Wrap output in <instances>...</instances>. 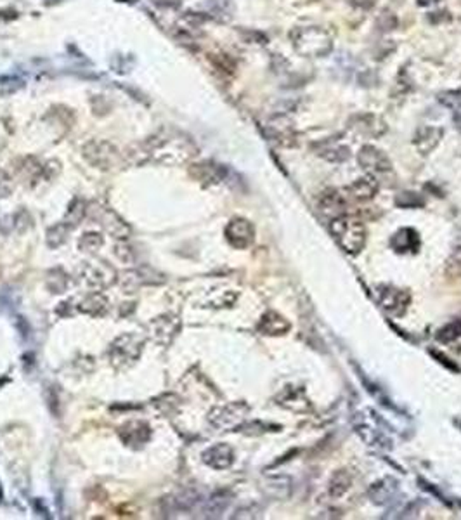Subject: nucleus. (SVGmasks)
I'll use <instances>...</instances> for the list:
<instances>
[{
    "label": "nucleus",
    "mask_w": 461,
    "mask_h": 520,
    "mask_svg": "<svg viewBox=\"0 0 461 520\" xmlns=\"http://www.w3.org/2000/svg\"><path fill=\"white\" fill-rule=\"evenodd\" d=\"M139 161L158 165H179L196 155V146L188 135L177 131H160L139 146Z\"/></svg>",
    "instance_id": "nucleus-1"
},
{
    "label": "nucleus",
    "mask_w": 461,
    "mask_h": 520,
    "mask_svg": "<svg viewBox=\"0 0 461 520\" xmlns=\"http://www.w3.org/2000/svg\"><path fill=\"white\" fill-rule=\"evenodd\" d=\"M290 38L302 58H324L333 51V36L321 26H298L291 32Z\"/></svg>",
    "instance_id": "nucleus-2"
},
{
    "label": "nucleus",
    "mask_w": 461,
    "mask_h": 520,
    "mask_svg": "<svg viewBox=\"0 0 461 520\" xmlns=\"http://www.w3.org/2000/svg\"><path fill=\"white\" fill-rule=\"evenodd\" d=\"M330 233L335 241L340 245L341 250H345L347 253H359L366 245V227L356 217L340 215V217L331 218Z\"/></svg>",
    "instance_id": "nucleus-3"
},
{
    "label": "nucleus",
    "mask_w": 461,
    "mask_h": 520,
    "mask_svg": "<svg viewBox=\"0 0 461 520\" xmlns=\"http://www.w3.org/2000/svg\"><path fill=\"white\" fill-rule=\"evenodd\" d=\"M146 339L137 333H124L117 337L108 347L109 364L117 371H125L134 366L144 350Z\"/></svg>",
    "instance_id": "nucleus-4"
},
{
    "label": "nucleus",
    "mask_w": 461,
    "mask_h": 520,
    "mask_svg": "<svg viewBox=\"0 0 461 520\" xmlns=\"http://www.w3.org/2000/svg\"><path fill=\"white\" fill-rule=\"evenodd\" d=\"M118 274L104 260H87L76 271V281L84 286L101 291L117 283Z\"/></svg>",
    "instance_id": "nucleus-5"
},
{
    "label": "nucleus",
    "mask_w": 461,
    "mask_h": 520,
    "mask_svg": "<svg viewBox=\"0 0 461 520\" xmlns=\"http://www.w3.org/2000/svg\"><path fill=\"white\" fill-rule=\"evenodd\" d=\"M87 214L99 226L117 240H127L131 236V226L118 214L102 205H87Z\"/></svg>",
    "instance_id": "nucleus-6"
},
{
    "label": "nucleus",
    "mask_w": 461,
    "mask_h": 520,
    "mask_svg": "<svg viewBox=\"0 0 461 520\" xmlns=\"http://www.w3.org/2000/svg\"><path fill=\"white\" fill-rule=\"evenodd\" d=\"M117 281L120 283L122 290H125V293H134L142 286H151V284L157 286V284L165 283V276L153 267L141 266L137 269L124 271Z\"/></svg>",
    "instance_id": "nucleus-7"
},
{
    "label": "nucleus",
    "mask_w": 461,
    "mask_h": 520,
    "mask_svg": "<svg viewBox=\"0 0 461 520\" xmlns=\"http://www.w3.org/2000/svg\"><path fill=\"white\" fill-rule=\"evenodd\" d=\"M84 158L101 170H109V168L117 167V163L120 161V153L111 142L91 141L84 146Z\"/></svg>",
    "instance_id": "nucleus-8"
},
{
    "label": "nucleus",
    "mask_w": 461,
    "mask_h": 520,
    "mask_svg": "<svg viewBox=\"0 0 461 520\" xmlns=\"http://www.w3.org/2000/svg\"><path fill=\"white\" fill-rule=\"evenodd\" d=\"M181 331V317L175 314H161L148 323V335L160 346H170Z\"/></svg>",
    "instance_id": "nucleus-9"
},
{
    "label": "nucleus",
    "mask_w": 461,
    "mask_h": 520,
    "mask_svg": "<svg viewBox=\"0 0 461 520\" xmlns=\"http://www.w3.org/2000/svg\"><path fill=\"white\" fill-rule=\"evenodd\" d=\"M248 411H250V407L245 403H231L225 406L214 407L208 415V420L217 429H234V427L238 429L243 423Z\"/></svg>",
    "instance_id": "nucleus-10"
},
{
    "label": "nucleus",
    "mask_w": 461,
    "mask_h": 520,
    "mask_svg": "<svg viewBox=\"0 0 461 520\" xmlns=\"http://www.w3.org/2000/svg\"><path fill=\"white\" fill-rule=\"evenodd\" d=\"M378 302H380L381 309L385 310L389 316L401 317L406 313L407 306H409V293L387 284V286H380V291H378Z\"/></svg>",
    "instance_id": "nucleus-11"
},
{
    "label": "nucleus",
    "mask_w": 461,
    "mask_h": 520,
    "mask_svg": "<svg viewBox=\"0 0 461 520\" xmlns=\"http://www.w3.org/2000/svg\"><path fill=\"white\" fill-rule=\"evenodd\" d=\"M225 240L233 248L245 250L250 247L255 240V227L247 218L236 217L225 226Z\"/></svg>",
    "instance_id": "nucleus-12"
},
{
    "label": "nucleus",
    "mask_w": 461,
    "mask_h": 520,
    "mask_svg": "<svg viewBox=\"0 0 461 520\" xmlns=\"http://www.w3.org/2000/svg\"><path fill=\"white\" fill-rule=\"evenodd\" d=\"M357 161H359L361 167L368 172L370 175H376V174H385L392 168V161L390 158L387 157L385 153L374 146L366 144L361 148L359 155H357Z\"/></svg>",
    "instance_id": "nucleus-13"
},
{
    "label": "nucleus",
    "mask_w": 461,
    "mask_h": 520,
    "mask_svg": "<svg viewBox=\"0 0 461 520\" xmlns=\"http://www.w3.org/2000/svg\"><path fill=\"white\" fill-rule=\"evenodd\" d=\"M118 436H120L122 442L125 446L132 449H141L151 440L153 432L148 423L142 422V420H134V422H128L124 427H120Z\"/></svg>",
    "instance_id": "nucleus-14"
},
{
    "label": "nucleus",
    "mask_w": 461,
    "mask_h": 520,
    "mask_svg": "<svg viewBox=\"0 0 461 520\" xmlns=\"http://www.w3.org/2000/svg\"><path fill=\"white\" fill-rule=\"evenodd\" d=\"M265 131H267L269 137L280 146H293L295 141H297V132H295L293 124L284 115H276V117L269 118Z\"/></svg>",
    "instance_id": "nucleus-15"
},
{
    "label": "nucleus",
    "mask_w": 461,
    "mask_h": 520,
    "mask_svg": "<svg viewBox=\"0 0 461 520\" xmlns=\"http://www.w3.org/2000/svg\"><path fill=\"white\" fill-rule=\"evenodd\" d=\"M349 124V127L352 128L354 132H357L359 135H364V137H381L387 131L385 122L381 120L380 117H376V115L371 113L356 115V117L350 118Z\"/></svg>",
    "instance_id": "nucleus-16"
},
{
    "label": "nucleus",
    "mask_w": 461,
    "mask_h": 520,
    "mask_svg": "<svg viewBox=\"0 0 461 520\" xmlns=\"http://www.w3.org/2000/svg\"><path fill=\"white\" fill-rule=\"evenodd\" d=\"M205 465H208L210 468L215 470H225L233 465L234 462V451L229 444H215L212 448H208L207 451H203L201 455Z\"/></svg>",
    "instance_id": "nucleus-17"
},
{
    "label": "nucleus",
    "mask_w": 461,
    "mask_h": 520,
    "mask_svg": "<svg viewBox=\"0 0 461 520\" xmlns=\"http://www.w3.org/2000/svg\"><path fill=\"white\" fill-rule=\"evenodd\" d=\"M75 309L82 314H87L92 317H102L108 314L109 310V300L106 299V295L101 291H92V293L85 295L78 300Z\"/></svg>",
    "instance_id": "nucleus-18"
},
{
    "label": "nucleus",
    "mask_w": 461,
    "mask_h": 520,
    "mask_svg": "<svg viewBox=\"0 0 461 520\" xmlns=\"http://www.w3.org/2000/svg\"><path fill=\"white\" fill-rule=\"evenodd\" d=\"M444 131L440 127H421L414 135V146L421 155H430L442 139Z\"/></svg>",
    "instance_id": "nucleus-19"
},
{
    "label": "nucleus",
    "mask_w": 461,
    "mask_h": 520,
    "mask_svg": "<svg viewBox=\"0 0 461 520\" xmlns=\"http://www.w3.org/2000/svg\"><path fill=\"white\" fill-rule=\"evenodd\" d=\"M390 245H392V248L397 253H416L421 245L420 234L414 229H411V227H404V229H399L394 234Z\"/></svg>",
    "instance_id": "nucleus-20"
},
{
    "label": "nucleus",
    "mask_w": 461,
    "mask_h": 520,
    "mask_svg": "<svg viewBox=\"0 0 461 520\" xmlns=\"http://www.w3.org/2000/svg\"><path fill=\"white\" fill-rule=\"evenodd\" d=\"M191 175H194L198 181L207 182V184H217V182L225 181L227 168L222 167V165L212 163V161H203V163L193 165Z\"/></svg>",
    "instance_id": "nucleus-21"
},
{
    "label": "nucleus",
    "mask_w": 461,
    "mask_h": 520,
    "mask_svg": "<svg viewBox=\"0 0 461 520\" xmlns=\"http://www.w3.org/2000/svg\"><path fill=\"white\" fill-rule=\"evenodd\" d=\"M288 330H290V323H288L281 314L274 313V310L265 313L264 316H262L260 323H258V331L264 333V335H271V337L284 335Z\"/></svg>",
    "instance_id": "nucleus-22"
},
{
    "label": "nucleus",
    "mask_w": 461,
    "mask_h": 520,
    "mask_svg": "<svg viewBox=\"0 0 461 520\" xmlns=\"http://www.w3.org/2000/svg\"><path fill=\"white\" fill-rule=\"evenodd\" d=\"M319 208L324 215H330V217L335 218L344 215L345 208H347V201H345L344 194H340V191L328 190L321 196Z\"/></svg>",
    "instance_id": "nucleus-23"
},
{
    "label": "nucleus",
    "mask_w": 461,
    "mask_h": 520,
    "mask_svg": "<svg viewBox=\"0 0 461 520\" xmlns=\"http://www.w3.org/2000/svg\"><path fill=\"white\" fill-rule=\"evenodd\" d=\"M347 191H349V194L354 200L368 201L371 200V198H374V194H376L378 182L374 181L373 175H366V177H361L357 179V181H354L352 184L347 188Z\"/></svg>",
    "instance_id": "nucleus-24"
},
{
    "label": "nucleus",
    "mask_w": 461,
    "mask_h": 520,
    "mask_svg": "<svg viewBox=\"0 0 461 520\" xmlns=\"http://www.w3.org/2000/svg\"><path fill=\"white\" fill-rule=\"evenodd\" d=\"M317 155L324 160L333 161V163H341L350 157V150L345 144H340V142L324 141L317 148Z\"/></svg>",
    "instance_id": "nucleus-25"
},
{
    "label": "nucleus",
    "mask_w": 461,
    "mask_h": 520,
    "mask_svg": "<svg viewBox=\"0 0 461 520\" xmlns=\"http://www.w3.org/2000/svg\"><path fill=\"white\" fill-rule=\"evenodd\" d=\"M85 215H87V203L84 200H73V203L69 205L68 212H66L65 217V224L69 227V229H75V227L80 226V222L84 221Z\"/></svg>",
    "instance_id": "nucleus-26"
},
{
    "label": "nucleus",
    "mask_w": 461,
    "mask_h": 520,
    "mask_svg": "<svg viewBox=\"0 0 461 520\" xmlns=\"http://www.w3.org/2000/svg\"><path fill=\"white\" fill-rule=\"evenodd\" d=\"M69 233H71V229L66 226L65 222H58L56 226H52L51 229L47 231V245L51 248H59L61 245H65L66 240H68Z\"/></svg>",
    "instance_id": "nucleus-27"
},
{
    "label": "nucleus",
    "mask_w": 461,
    "mask_h": 520,
    "mask_svg": "<svg viewBox=\"0 0 461 520\" xmlns=\"http://www.w3.org/2000/svg\"><path fill=\"white\" fill-rule=\"evenodd\" d=\"M229 501H231V499H229V496H225V493H217V495H214L210 499L205 501V508H203L205 515L217 517L218 513H222L225 508H227Z\"/></svg>",
    "instance_id": "nucleus-28"
},
{
    "label": "nucleus",
    "mask_w": 461,
    "mask_h": 520,
    "mask_svg": "<svg viewBox=\"0 0 461 520\" xmlns=\"http://www.w3.org/2000/svg\"><path fill=\"white\" fill-rule=\"evenodd\" d=\"M102 245H104V238L99 233H85L78 241V248L85 253H95L98 250H101Z\"/></svg>",
    "instance_id": "nucleus-29"
},
{
    "label": "nucleus",
    "mask_w": 461,
    "mask_h": 520,
    "mask_svg": "<svg viewBox=\"0 0 461 520\" xmlns=\"http://www.w3.org/2000/svg\"><path fill=\"white\" fill-rule=\"evenodd\" d=\"M69 280L63 269H54L47 274V288L52 293H63L68 286Z\"/></svg>",
    "instance_id": "nucleus-30"
},
{
    "label": "nucleus",
    "mask_w": 461,
    "mask_h": 520,
    "mask_svg": "<svg viewBox=\"0 0 461 520\" xmlns=\"http://www.w3.org/2000/svg\"><path fill=\"white\" fill-rule=\"evenodd\" d=\"M349 486H350V477L345 472H337L330 482V495L333 496V498H340L341 495L347 493Z\"/></svg>",
    "instance_id": "nucleus-31"
},
{
    "label": "nucleus",
    "mask_w": 461,
    "mask_h": 520,
    "mask_svg": "<svg viewBox=\"0 0 461 520\" xmlns=\"http://www.w3.org/2000/svg\"><path fill=\"white\" fill-rule=\"evenodd\" d=\"M335 68L338 69L341 77L352 78L357 69V63L354 61V58L350 54H340L335 59Z\"/></svg>",
    "instance_id": "nucleus-32"
},
{
    "label": "nucleus",
    "mask_w": 461,
    "mask_h": 520,
    "mask_svg": "<svg viewBox=\"0 0 461 520\" xmlns=\"http://www.w3.org/2000/svg\"><path fill=\"white\" fill-rule=\"evenodd\" d=\"M387 480H383V482H380V484H374L373 489H371V498L374 499L376 503H385L389 501L390 498H392L394 495V489H396V482H392V480L389 479V486H385Z\"/></svg>",
    "instance_id": "nucleus-33"
},
{
    "label": "nucleus",
    "mask_w": 461,
    "mask_h": 520,
    "mask_svg": "<svg viewBox=\"0 0 461 520\" xmlns=\"http://www.w3.org/2000/svg\"><path fill=\"white\" fill-rule=\"evenodd\" d=\"M446 274L449 278H453V280L461 278V247H458L456 250L451 253V257L447 258Z\"/></svg>",
    "instance_id": "nucleus-34"
},
{
    "label": "nucleus",
    "mask_w": 461,
    "mask_h": 520,
    "mask_svg": "<svg viewBox=\"0 0 461 520\" xmlns=\"http://www.w3.org/2000/svg\"><path fill=\"white\" fill-rule=\"evenodd\" d=\"M439 101L451 109H461V91H451L439 94Z\"/></svg>",
    "instance_id": "nucleus-35"
},
{
    "label": "nucleus",
    "mask_w": 461,
    "mask_h": 520,
    "mask_svg": "<svg viewBox=\"0 0 461 520\" xmlns=\"http://www.w3.org/2000/svg\"><path fill=\"white\" fill-rule=\"evenodd\" d=\"M376 26L381 30V32H390L397 26V18L394 16V12L383 11L376 19Z\"/></svg>",
    "instance_id": "nucleus-36"
},
{
    "label": "nucleus",
    "mask_w": 461,
    "mask_h": 520,
    "mask_svg": "<svg viewBox=\"0 0 461 520\" xmlns=\"http://www.w3.org/2000/svg\"><path fill=\"white\" fill-rule=\"evenodd\" d=\"M458 337H461V323L449 324V326H446L444 330H440L437 339L442 340V342H451V340L458 339Z\"/></svg>",
    "instance_id": "nucleus-37"
},
{
    "label": "nucleus",
    "mask_w": 461,
    "mask_h": 520,
    "mask_svg": "<svg viewBox=\"0 0 461 520\" xmlns=\"http://www.w3.org/2000/svg\"><path fill=\"white\" fill-rule=\"evenodd\" d=\"M396 203L399 207H420V205H423V201L416 193H403L397 196Z\"/></svg>",
    "instance_id": "nucleus-38"
},
{
    "label": "nucleus",
    "mask_w": 461,
    "mask_h": 520,
    "mask_svg": "<svg viewBox=\"0 0 461 520\" xmlns=\"http://www.w3.org/2000/svg\"><path fill=\"white\" fill-rule=\"evenodd\" d=\"M115 253H117V257L120 258V260H124V262H134V250H132L131 247H127V245H117V247H115Z\"/></svg>",
    "instance_id": "nucleus-39"
},
{
    "label": "nucleus",
    "mask_w": 461,
    "mask_h": 520,
    "mask_svg": "<svg viewBox=\"0 0 461 520\" xmlns=\"http://www.w3.org/2000/svg\"><path fill=\"white\" fill-rule=\"evenodd\" d=\"M11 191V179L4 170H0V198H5Z\"/></svg>",
    "instance_id": "nucleus-40"
},
{
    "label": "nucleus",
    "mask_w": 461,
    "mask_h": 520,
    "mask_svg": "<svg viewBox=\"0 0 461 520\" xmlns=\"http://www.w3.org/2000/svg\"><path fill=\"white\" fill-rule=\"evenodd\" d=\"M349 2L356 9H361V11H370L374 5V0H349Z\"/></svg>",
    "instance_id": "nucleus-41"
},
{
    "label": "nucleus",
    "mask_w": 461,
    "mask_h": 520,
    "mask_svg": "<svg viewBox=\"0 0 461 520\" xmlns=\"http://www.w3.org/2000/svg\"><path fill=\"white\" fill-rule=\"evenodd\" d=\"M153 2L160 5V8H175V5L181 4V0H153Z\"/></svg>",
    "instance_id": "nucleus-42"
},
{
    "label": "nucleus",
    "mask_w": 461,
    "mask_h": 520,
    "mask_svg": "<svg viewBox=\"0 0 461 520\" xmlns=\"http://www.w3.org/2000/svg\"><path fill=\"white\" fill-rule=\"evenodd\" d=\"M454 125H456L458 131L461 132V113H458L456 117H454Z\"/></svg>",
    "instance_id": "nucleus-43"
},
{
    "label": "nucleus",
    "mask_w": 461,
    "mask_h": 520,
    "mask_svg": "<svg viewBox=\"0 0 461 520\" xmlns=\"http://www.w3.org/2000/svg\"><path fill=\"white\" fill-rule=\"evenodd\" d=\"M436 0H418V5H430L434 4Z\"/></svg>",
    "instance_id": "nucleus-44"
},
{
    "label": "nucleus",
    "mask_w": 461,
    "mask_h": 520,
    "mask_svg": "<svg viewBox=\"0 0 461 520\" xmlns=\"http://www.w3.org/2000/svg\"><path fill=\"white\" fill-rule=\"evenodd\" d=\"M2 499H4V491H2V486H0V503H2Z\"/></svg>",
    "instance_id": "nucleus-45"
}]
</instances>
